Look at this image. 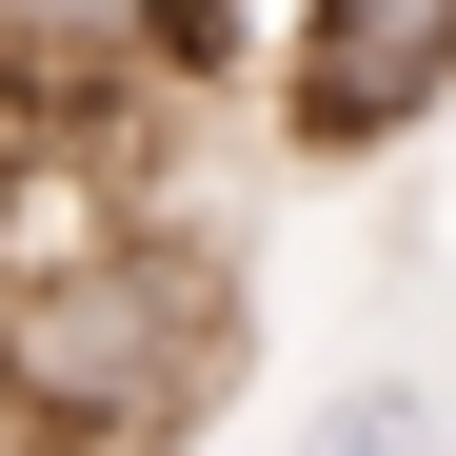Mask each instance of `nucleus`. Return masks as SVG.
Listing matches in <instances>:
<instances>
[{"label": "nucleus", "mask_w": 456, "mask_h": 456, "mask_svg": "<svg viewBox=\"0 0 456 456\" xmlns=\"http://www.w3.org/2000/svg\"><path fill=\"white\" fill-rule=\"evenodd\" d=\"M456 100V0H297L278 40V139L297 159H377Z\"/></svg>", "instance_id": "f257e3e1"}, {"label": "nucleus", "mask_w": 456, "mask_h": 456, "mask_svg": "<svg viewBox=\"0 0 456 456\" xmlns=\"http://www.w3.org/2000/svg\"><path fill=\"white\" fill-rule=\"evenodd\" d=\"M297 456H456V436H436V397H417V377H357V397L297 436Z\"/></svg>", "instance_id": "f03ea898"}]
</instances>
